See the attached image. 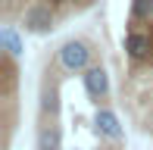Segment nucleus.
I'll use <instances>...</instances> for the list:
<instances>
[{
    "instance_id": "obj_1",
    "label": "nucleus",
    "mask_w": 153,
    "mask_h": 150,
    "mask_svg": "<svg viewBox=\"0 0 153 150\" xmlns=\"http://www.w3.org/2000/svg\"><path fill=\"white\" fill-rule=\"evenodd\" d=\"M91 59H94V47H91V41H85V38H69V41H62L59 50H56L59 69L69 72V75H81L88 66H94Z\"/></svg>"
},
{
    "instance_id": "obj_3",
    "label": "nucleus",
    "mask_w": 153,
    "mask_h": 150,
    "mask_svg": "<svg viewBox=\"0 0 153 150\" xmlns=\"http://www.w3.org/2000/svg\"><path fill=\"white\" fill-rule=\"evenodd\" d=\"M81 85H85V94L94 100V103L109 100V75H106V69H103V63L88 66V69L81 72Z\"/></svg>"
},
{
    "instance_id": "obj_2",
    "label": "nucleus",
    "mask_w": 153,
    "mask_h": 150,
    "mask_svg": "<svg viewBox=\"0 0 153 150\" xmlns=\"http://www.w3.org/2000/svg\"><path fill=\"white\" fill-rule=\"evenodd\" d=\"M22 28L28 35H50L56 28V13L47 0H31L22 10Z\"/></svg>"
},
{
    "instance_id": "obj_4",
    "label": "nucleus",
    "mask_w": 153,
    "mask_h": 150,
    "mask_svg": "<svg viewBox=\"0 0 153 150\" xmlns=\"http://www.w3.org/2000/svg\"><path fill=\"white\" fill-rule=\"evenodd\" d=\"M94 131L100 134L103 141H125V128H122L116 110H109V106H100V110H97V116H94Z\"/></svg>"
},
{
    "instance_id": "obj_9",
    "label": "nucleus",
    "mask_w": 153,
    "mask_h": 150,
    "mask_svg": "<svg viewBox=\"0 0 153 150\" xmlns=\"http://www.w3.org/2000/svg\"><path fill=\"white\" fill-rule=\"evenodd\" d=\"M131 19L153 22V0H131Z\"/></svg>"
},
{
    "instance_id": "obj_8",
    "label": "nucleus",
    "mask_w": 153,
    "mask_h": 150,
    "mask_svg": "<svg viewBox=\"0 0 153 150\" xmlns=\"http://www.w3.org/2000/svg\"><path fill=\"white\" fill-rule=\"evenodd\" d=\"M0 44H3V50H6L10 59H19V56H22V38H19L16 25H3V31H0Z\"/></svg>"
},
{
    "instance_id": "obj_6",
    "label": "nucleus",
    "mask_w": 153,
    "mask_h": 150,
    "mask_svg": "<svg viewBox=\"0 0 153 150\" xmlns=\"http://www.w3.org/2000/svg\"><path fill=\"white\" fill-rule=\"evenodd\" d=\"M150 50H153L150 35H144V31H128V35H125V53H128L131 59H147Z\"/></svg>"
},
{
    "instance_id": "obj_5",
    "label": "nucleus",
    "mask_w": 153,
    "mask_h": 150,
    "mask_svg": "<svg viewBox=\"0 0 153 150\" xmlns=\"http://www.w3.org/2000/svg\"><path fill=\"white\" fill-rule=\"evenodd\" d=\"M34 150H62V128L56 119H44L34 134Z\"/></svg>"
},
{
    "instance_id": "obj_7",
    "label": "nucleus",
    "mask_w": 153,
    "mask_h": 150,
    "mask_svg": "<svg viewBox=\"0 0 153 150\" xmlns=\"http://www.w3.org/2000/svg\"><path fill=\"white\" fill-rule=\"evenodd\" d=\"M38 110L41 116H50V119H56L59 116V91H56V85H50V81H44L41 85V103H38Z\"/></svg>"
},
{
    "instance_id": "obj_10",
    "label": "nucleus",
    "mask_w": 153,
    "mask_h": 150,
    "mask_svg": "<svg viewBox=\"0 0 153 150\" xmlns=\"http://www.w3.org/2000/svg\"><path fill=\"white\" fill-rule=\"evenodd\" d=\"M97 150H109V147H97Z\"/></svg>"
}]
</instances>
